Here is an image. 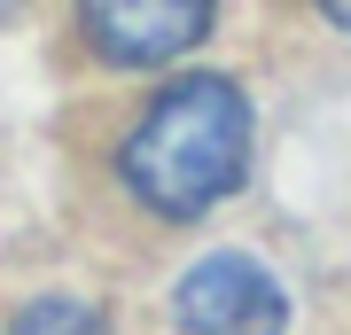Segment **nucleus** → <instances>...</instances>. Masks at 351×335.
<instances>
[{"mask_svg":"<svg viewBox=\"0 0 351 335\" xmlns=\"http://www.w3.org/2000/svg\"><path fill=\"white\" fill-rule=\"evenodd\" d=\"M242 164H250V101L234 78L195 71L141 110L117 172L156 219H203L219 195L242 187Z\"/></svg>","mask_w":351,"mask_h":335,"instance_id":"nucleus-1","label":"nucleus"},{"mask_svg":"<svg viewBox=\"0 0 351 335\" xmlns=\"http://www.w3.org/2000/svg\"><path fill=\"white\" fill-rule=\"evenodd\" d=\"M78 24H86L94 55L125 62V71H156L211 32V0H78Z\"/></svg>","mask_w":351,"mask_h":335,"instance_id":"nucleus-2","label":"nucleus"},{"mask_svg":"<svg viewBox=\"0 0 351 335\" xmlns=\"http://www.w3.org/2000/svg\"><path fill=\"white\" fill-rule=\"evenodd\" d=\"M180 320L195 335H281L289 327V304L274 273H265L258 258H234V249H219V258H203L188 281H180Z\"/></svg>","mask_w":351,"mask_h":335,"instance_id":"nucleus-3","label":"nucleus"},{"mask_svg":"<svg viewBox=\"0 0 351 335\" xmlns=\"http://www.w3.org/2000/svg\"><path fill=\"white\" fill-rule=\"evenodd\" d=\"M8 335H110V320L94 304H78V297H39V304H24L8 320Z\"/></svg>","mask_w":351,"mask_h":335,"instance_id":"nucleus-4","label":"nucleus"},{"mask_svg":"<svg viewBox=\"0 0 351 335\" xmlns=\"http://www.w3.org/2000/svg\"><path fill=\"white\" fill-rule=\"evenodd\" d=\"M320 8H328V24H343V32H351V0H320Z\"/></svg>","mask_w":351,"mask_h":335,"instance_id":"nucleus-5","label":"nucleus"},{"mask_svg":"<svg viewBox=\"0 0 351 335\" xmlns=\"http://www.w3.org/2000/svg\"><path fill=\"white\" fill-rule=\"evenodd\" d=\"M16 8H24V0H0V16H16Z\"/></svg>","mask_w":351,"mask_h":335,"instance_id":"nucleus-6","label":"nucleus"}]
</instances>
